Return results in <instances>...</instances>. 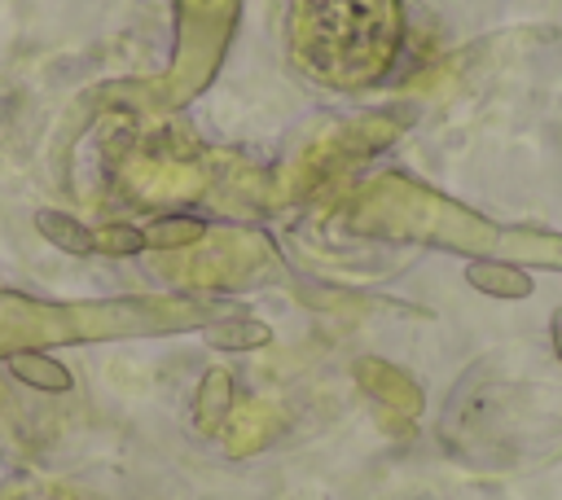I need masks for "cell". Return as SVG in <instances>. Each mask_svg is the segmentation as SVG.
<instances>
[{"mask_svg": "<svg viewBox=\"0 0 562 500\" xmlns=\"http://www.w3.org/2000/svg\"><path fill=\"white\" fill-rule=\"evenodd\" d=\"M465 285L487 294V298H505V303H522L536 294V276L522 263L509 259H470L465 263Z\"/></svg>", "mask_w": 562, "mask_h": 500, "instance_id": "6da1fadb", "label": "cell"}, {"mask_svg": "<svg viewBox=\"0 0 562 500\" xmlns=\"http://www.w3.org/2000/svg\"><path fill=\"white\" fill-rule=\"evenodd\" d=\"M35 232H40L53 250H61V254H70V259H88V254H97V232H92L83 219H75L70 211L40 206V211H35Z\"/></svg>", "mask_w": 562, "mask_h": 500, "instance_id": "7a4b0ae2", "label": "cell"}, {"mask_svg": "<svg viewBox=\"0 0 562 500\" xmlns=\"http://www.w3.org/2000/svg\"><path fill=\"white\" fill-rule=\"evenodd\" d=\"M4 368L13 373V382H22V386H31L40 395H66V390H75V373L61 360L44 355V351H13V355H4Z\"/></svg>", "mask_w": 562, "mask_h": 500, "instance_id": "3957f363", "label": "cell"}, {"mask_svg": "<svg viewBox=\"0 0 562 500\" xmlns=\"http://www.w3.org/2000/svg\"><path fill=\"white\" fill-rule=\"evenodd\" d=\"M202 338H206V346H215V351H259V346L272 342V329H268L263 320H255V316H228V320L206 325Z\"/></svg>", "mask_w": 562, "mask_h": 500, "instance_id": "277c9868", "label": "cell"}, {"mask_svg": "<svg viewBox=\"0 0 562 500\" xmlns=\"http://www.w3.org/2000/svg\"><path fill=\"white\" fill-rule=\"evenodd\" d=\"M140 237H145V250H184V246L206 237V219H198V215H158L140 228Z\"/></svg>", "mask_w": 562, "mask_h": 500, "instance_id": "5b68a950", "label": "cell"}, {"mask_svg": "<svg viewBox=\"0 0 562 500\" xmlns=\"http://www.w3.org/2000/svg\"><path fill=\"white\" fill-rule=\"evenodd\" d=\"M97 232V254H114V259H127V254H140L145 250V237L136 224H105V228H92Z\"/></svg>", "mask_w": 562, "mask_h": 500, "instance_id": "8992f818", "label": "cell"}, {"mask_svg": "<svg viewBox=\"0 0 562 500\" xmlns=\"http://www.w3.org/2000/svg\"><path fill=\"white\" fill-rule=\"evenodd\" d=\"M549 342H553V355H558V364H562V307L549 316Z\"/></svg>", "mask_w": 562, "mask_h": 500, "instance_id": "52a82bcc", "label": "cell"}]
</instances>
